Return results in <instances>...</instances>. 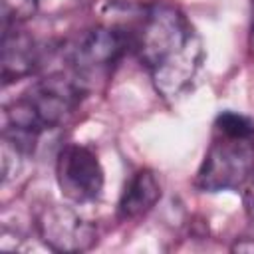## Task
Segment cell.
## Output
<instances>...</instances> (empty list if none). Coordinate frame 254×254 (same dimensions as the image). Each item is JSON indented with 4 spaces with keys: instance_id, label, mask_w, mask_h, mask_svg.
<instances>
[{
    "instance_id": "obj_2",
    "label": "cell",
    "mask_w": 254,
    "mask_h": 254,
    "mask_svg": "<svg viewBox=\"0 0 254 254\" xmlns=\"http://www.w3.org/2000/svg\"><path fill=\"white\" fill-rule=\"evenodd\" d=\"M85 85L73 75L50 73L4 107V143L18 155L34 153L40 135L64 123L81 103Z\"/></svg>"
},
{
    "instance_id": "obj_8",
    "label": "cell",
    "mask_w": 254,
    "mask_h": 254,
    "mask_svg": "<svg viewBox=\"0 0 254 254\" xmlns=\"http://www.w3.org/2000/svg\"><path fill=\"white\" fill-rule=\"evenodd\" d=\"M161 198V183L151 169L135 171L117 202V218L123 222L143 218Z\"/></svg>"
},
{
    "instance_id": "obj_3",
    "label": "cell",
    "mask_w": 254,
    "mask_h": 254,
    "mask_svg": "<svg viewBox=\"0 0 254 254\" xmlns=\"http://www.w3.org/2000/svg\"><path fill=\"white\" fill-rule=\"evenodd\" d=\"M254 177V121L238 111H220L194 187L206 192L238 190Z\"/></svg>"
},
{
    "instance_id": "obj_4",
    "label": "cell",
    "mask_w": 254,
    "mask_h": 254,
    "mask_svg": "<svg viewBox=\"0 0 254 254\" xmlns=\"http://www.w3.org/2000/svg\"><path fill=\"white\" fill-rule=\"evenodd\" d=\"M56 181L62 196L69 202H93L99 198L105 185V175L97 153L87 145H65L56 159Z\"/></svg>"
},
{
    "instance_id": "obj_6",
    "label": "cell",
    "mask_w": 254,
    "mask_h": 254,
    "mask_svg": "<svg viewBox=\"0 0 254 254\" xmlns=\"http://www.w3.org/2000/svg\"><path fill=\"white\" fill-rule=\"evenodd\" d=\"M36 226L42 242L56 252H83L95 244L93 224L65 206L44 208Z\"/></svg>"
},
{
    "instance_id": "obj_11",
    "label": "cell",
    "mask_w": 254,
    "mask_h": 254,
    "mask_svg": "<svg viewBox=\"0 0 254 254\" xmlns=\"http://www.w3.org/2000/svg\"><path fill=\"white\" fill-rule=\"evenodd\" d=\"M234 250H254V244H248V246H246V244H242V242H240V244H236V246H234Z\"/></svg>"
},
{
    "instance_id": "obj_9",
    "label": "cell",
    "mask_w": 254,
    "mask_h": 254,
    "mask_svg": "<svg viewBox=\"0 0 254 254\" xmlns=\"http://www.w3.org/2000/svg\"><path fill=\"white\" fill-rule=\"evenodd\" d=\"M40 0H0V16H2V30L20 26L32 20L38 12Z\"/></svg>"
},
{
    "instance_id": "obj_7",
    "label": "cell",
    "mask_w": 254,
    "mask_h": 254,
    "mask_svg": "<svg viewBox=\"0 0 254 254\" xmlns=\"http://www.w3.org/2000/svg\"><path fill=\"white\" fill-rule=\"evenodd\" d=\"M42 62L36 40L18 26L2 30V81L4 85L32 75Z\"/></svg>"
},
{
    "instance_id": "obj_10",
    "label": "cell",
    "mask_w": 254,
    "mask_h": 254,
    "mask_svg": "<svg viewBox=\"0 0 254 254\" xmlns=\"http://www.w3.org/2000/svg\"><path fill=\"white\" fill-rule=\"evenodd\" d=\"M157 0H111V4H115L117 8H125V10H137V8H153Z\"/></svg>"
},
{
    "instance_id": "obj_1",
    "label": "cell",
    "mask_w": 254,
    "mask_h": 254,
    "mask_svg": "<svg viewBox=\"0 0 254 254\" xmlns=\"http://www.w3.org/2000/svg\"><path fill=\"white\" fill-rule=\"evenodd\" d=\"M135 52L163 97L181 95L198 73L204 48L189 18L175 6H153L137 36Z\"/></svg>"
},
{
    "instance_id": "obj_5",
    "label": "cell",
    "mask_w": 254,
    "mask_h": 254,
    "mask_svg": "<svg viewBox=\"0 0 254 254\" xmlns=\"http://www.w3.org/2000/svg\"><path fill=\"white\" fill-rule=\"evenodd\" d=\"M127 50V38L117 28L97 26L85 32V36L71 50L73 75L85 85L87 81L103 79Z\"/></svg>"
}]
</instances>
